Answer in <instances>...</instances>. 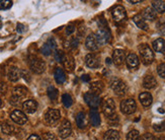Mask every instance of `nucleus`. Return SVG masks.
<instances>
[{"label":"nucleus","mask_w":165,"mask_h":140,"mask_svg":"<svg viewBox=\"0 0 165 140\" xmlns=\"http://www.w3.org/2000/svg\"><path fill=\"white\" fill-rule=\"evenodd\" d=\"M139 53H140L141 59L144 64L149 65L154 60V53L151 48L146 44H142L139 47Z\"/></svg>","instance_id":"nucleus-1"},{"label":"nucleus","mask_w":165,"mask_h":140,"mask_svg":"<svg viewBox=\"0 0 165 140\" xmlns=\"http://www.w3.org/2000/svg\"><path fill=\"white\" fill-rule=\"evenodd\" d=\"M28 64L30 69H32L34 73L37 74H41L43 72L45 71L46 69V64L45 62L42 60V59L38 58V57H29V60H28Z\"/></svg>","instance_id":"nucleus-2"},{"label":"nucleus","mask_w":165,"mask_h":140,"mask_svg":"<svg viewBox=\"0 0 165 140\" xmlns=\"http://www.w3.org/2000/svg\"><path fill=\"white\" fill-rule=\"evenodd\" d=\"M110 86L111 87V90L118 96H124L126 91H127V86L120 78H116V77L111 78V80L110 81Z\"/></svg>","instance_id":"nucleus-3"},{"label":"nucleus","mask_w":165,"mask_h":140,"mask_svg":"<svg viewBox=\"0 0 165 140\" xmlns=\"http://www.w3.org/2000/svg\"><path fill=\"white\" fill-rule=\"evenodd\" d=\"M137 109L136 101L133 99H127L121 103V111L126 115H131V114L135 113Z\"/></svg>","instance_id":"nucleus-4"},{"label":"nucleus","mask_w":165,"mask_h":140,"mask_svg":"<svg viewBox=\"0 0 165 140\" xmlns=\"http://www.w3.org/2000/svg\"><path fill=\"white\" fill-rule=\"evenodd\" d=\"M61 114L57 109H49L45 114V120L49 125H55L60 120Z\"/></svg>","instance_id":"nucleus-5"},{"label":"nucleus","mask_w":165,"mask_h":140,"mask_svg":"<svg viewBox=\"0 0 165 140\" xmlns=\"http://www.w3.org/2000/svg\"><path fill=\"white\" fill-rule=\"evenodd\" d=\"M95 38H96V41L99 45H105L111 39V33L108 32V29L101 28L95 34Z\"/></svg>","instance_id":"nucleus-6"},{"label":"nucleus","mask_w":165,"mask_h":140,"mask_svg":"<svg viewBox=\"0 0 165 140\" xmlns=\"http://www.w3.org/2000/svg\"><path fill=\"white\" fill-rule=\"evenodd\" d=\"M10 118H11L12 121H13L14 123H16V124H18V125H23L28 122L27 115H25L23 112L19 111V110H14L13 112H11Z\"/></svg>","instance_id":"nucleus-7"},{"label":"nucleus","mask_w":165,"mask_h":140,"mask_svg":"<svg viewBox=\"0 0 165 140\" xmlns=\"http://www.w3.org/2000/svg\"><path fill=\"white\" fill-rule=\"evenodd\" d=\"M58 132H59V136L62 139H65V138H67V137L70 136V134L72 132V128H71L70 122L67 121V120H64L62 122V124H61L60 127H59Z\"/></svg>","instance_id":"nucleus-8"},{"label":"nucleus","mask_w":165,"mask_h":140,"mask_svg":"<svg viewBox=\"0 0 165 140\" xmlns=\"http://www.w3.org/2000/svg\"><path fill=\"white\" fill-rule=\"evenodd\" d=\"M84 100H85L86 103H87V105L89 106V107H91L92 109L97 108L99 106V104H101V99H99V96L97 95H95V93H92L91 91L85 93Z\"/></svg>","instance_id":"nucleus-9"},{"label":"nucleus","mask_w":165,"mask_h":140,"mask_svg":"<svg viewBox=\"0 0 165 140\" xmlns=\"http://www.w3.org/2000/svg\"><path fill=\"white\" fill-rule=\"evenodd\" d=\"M111 14L116 23H121L126 18V10L121 5H116L112 8Z\"/></svg>","instance_id":"nucleus-10"},{"label":"nucleus","mask_w":165,"mask_h":140,"mask_svg":"<svg viewBox=\"0 0 165 140\" xmlns=\"http://www.w3.org/2000/svg\"><path fill=\"white\" fill-rule=\"evenodd\" d=\"M102 111L106 114V116L111 117L112 115H115V111H116V104L112 99H107L103 101L102 105Z\"/></svg>","instance_id":"nucleus-11"},{"label":"nucleus","mask_w":165,"mask_h":140,"mask_svg":"<svg viewBox=\"0 0 165 140\" xmlns=\"http://www.w3.org/2000/svg\"><path fill=\"white\" fill-rule=\"evenodd\" d=\"M126 59V54L124 50L121 49H116L114 51V54H112V61L116 65H121L124 63Z\"/></svg>","instance_id":"nucleus-12"},{"label":"nucleus","mask_w":165,"mask_h":140,"mask_svg":"<svg viewBox=\"0 0 165 140\" xmlns=\"http://www.w3.org/2000/svg\"><path fill=\"white\" fill-rule=\"evenodd\" d=\"M56 48V42L54 39H49V41L43 45V47L41 48V52L46 55V56H49V55L52 53V51Z\"/></svg>","instance_id":"nucleus-13"},{"label":"nucleus","mask_w":165,"mask_h":140,"mask_svg":"<svg viewBox=\"0 0 165 140\" xmlns=\"http://www.w3.org/2000/svg\"><path fill=\"white\" fill-rule=\"evenodd\" d=\"M7 77L12 82H15L20 77V70L16 66H11L7 71Z\"/></svg>","instance_id":"nucleus-14"},{"label":"nucleus","mask_w":165,"mask_h":140,"mask_svg":"<svg viewBox=\"0 0 165 140\" xmlns=\"http://www.w3.org/2000/svg\"><path fill=\"white\" fill-rule=\"evenodd\" d=\"M23 108L27 113L34 114L38 109V104H37V101L34 100H28L23 104Z\"/></svg>","instance_id":"nucleus-15"},{"label":"nucleus","mask_w":165,"mask_h":140,"mask_svg":"<svg viewBox=\"0 0 165 140\" xmlns=\"http://www.w3.org/2000/svg\"><path fill=\"white\" fill-rule=\"evenodd\" d=\"M85 47L90 51H96L98 49V43L96 41V38L93 35H90L86 38L85 40Z\"/></svg>","instance_id":"nucleus-16"},{"label":"nucleus","mask_w":165,"mask_h":140,"mask_svg":"<svg viewBox=\"0 0 165 140\" xmlns=\"http://www.w3.org/2000/svg\"><path fill=\"white\" fill-rule=\"evenodd\" d=\"M62 63H63V65L65 67V69H66L67 71H69V72L73 71L75 68L74 59H73V57L71 56V55H65Z\"/></svg>","instance_id":"nucleus-17"},{"label":"nucleus","mask_w":165,"mask_h":140,"mask_svg":"<svg viewBox=\"0 0 165 140\" xmlns=\"http://www.w3.org/2000/svg\"><path fill=\"white\" fill-rule=\"evenodd\" d=\"M126 62H127L128 67L131 69H136L139 66V58L137 55L134 53H131L128 55L127 59H126Z\"/></svg>","instance_id":"nucleus-18"},{"label":"nucleus","mask_w":165,"mask_h":140,"mask_svg":"<svg viewBox=\"0 0 165 140\" xmlns=\"http://www.w3.org/2000/svg\"><path fill=\"white\" fill-rule=\"evenodd\" d=\"M85 63L89 68H96L99 65V62H98V59L97 57L95 56L93 54H87L85 57Z\"/></svg>","instance_id":"nucleus-19"},{"label":"nucleus","mask_w":165,"mask_h":140,"mask_svg":"<svg viewBox=\"0 0 165 140\" xmlns=\"http://www.w3.org/2000/svg\"><path fill=\"white\" fill-rule=\"evenodd\" d=\"M156 84H157V81H156V79L154 76L152 75H147L143 79V86L147 90H151V88H154L156 86Z\"/></svg>","instance_id":"nucleus-20"},{"label":"nucleus","mask_w":165,"mask_h":140,"mask_svg":"<svg viewBox=\"0 0 165 140\" xmlns=\"http://www.w3.org/2000/svg\"><path fill=\"white\" fill-rule=\"evenodd\" d=\"M89 119H90V123L93 126L97 127V126L101 125V117H99V114H98L96 109H91L90 110Z\"/></svg>","instance_id":"nucleus-21"},{"label":"nucleus","mask_w":165,"mask_h":140,"mask_svg":"<svg viewBox=\"0 0 165 140\" xmlns=\"http://www.w3.org/2000/svg\"><path fill=\"white\" fill-rule=\"evenodd\" d=\"M134 23L137 24L138 28H140L141 29H144V31H147L148 29V24L146 23L144 18L142 16V14H136L133 18Z\"/></svg>","instance_id":"nucleus-22"},{"label":"nucleus","mask_w":165,"mask_h":140,"mask_svg":"<svg viewBox=\"0 0 165 140\" xmlns=\"http://www.w3.org/2000/svg\"><path fill=\"white\" fill-rule=\"evenodd\" d=\"M87 118H86L85 116V114L83 112H80V113H78L77 114V116H76V124L77 126L79 127V128L81 129H83L85 128L86 126H87Z\"/></svg>","instance_id":"nucleus-23"},{"label":"nucleus","mask_w":165,"mask_h":140,"mask_svg":"<svg viewBox=\"0 0 165 140\" xmlns=\"http://www.w3.org/2000/svg\"><path fill=\"white\" fill-rule=\"evenodd\" d=\"M142 16L144 18V19L154 20V19H156V18H157V14H156V11L152 7H146L144 11H143Z\"/></svg>","instance_id":"nucleus-24"},{"label":"nucleus","mask_w":165,"mask_h":140,"mask_svg":"<svg viewBox=\"0 0 165 140\" xmlns=\"http://www.w3.org/2000/svg\"><path fill=\"white\" fill-rule=\"evenodd\" d=\"M139 100H140L141 104L144 106V107H149V106L152 104V96L149 92H142L140 96H139Z\"/></svg>","instance_id":"nucleus-25"},{"label":"nucleus","mask_w":165,"mask_h":140,"mask_svg":"<svg viewBox=\"0 0 165 140\" xmlns=\"http://www.w3.org/2000/svg\"><path fill=\"white\" fill-rule=\"evenodd\" d=\"M54 76L56 82L59 84H62L66 81V74H65V72L62 68H56L54 72Z\"/></svg>","instance_id":"nucleus-26"},{"label":"nucleus","mask_w":165,"mask_h":140,"mask_svg":"<svg viewBox=\"0 0 165 140\" xmlns=\"http://www.w3.org/2000/svg\"><path fill=\"white\" fill-rule=\"evenodd\" d=\"M152 46H153V49L156 52L162 53L165 51V40L159 38V39L155 40L153 43H152Z\"/></svg>","instance_id":"nucleus-27"},{"label":"nucleus","mask_w":165,"mask_h":140,"mask_svg":"<svg viewBox=\"0 0 165 140\" xmlns=\"http://www.w3.org/2000/svg\"><path fill=\"white\" fill-rule=\"evenodd\" d=\"M103 90V83L101 81H95L90 84V91L92 93H95V95H99Z\"/></svg>","instance_id":"nucleus-28"},{"label":"nucleus","mask_w":165,"mask_h":140,"mask_svg":"<svg viewBox=\"0 0 165 140\" xmlns=\"http://www.w3.org/2000/svg\"><path fill=\"white\" fill-rule=\"evenodd\" d=\"M27 93H28V90L23 86L14 87L13 91H12V96H18V97H20V99H23V97L27 96Z\"/></svg>","instance_id":"nucleus-29"},{"label":"nucleus","mask_w":165,"mask_h":140,"mask_svg":"<svg viewBox=\"0 0 165 140\" xmlns=\"http://www.w3.org/2000/svg\"><path fill=\"white\" fill-rule=\"evenodd\" d=\"M1 130L4 134H12L14 132V126L9 122H3L1 124Z\"/></svg>","instance_id":"nucleus-30"},{"label":"nucleus","mask_w":165,"mask_h":140,"mask_svg":"<svg viewBox=\"0 0 165 140\" xmlns=\"http://www.w3.org/2000/svg\"><path fill=\"white\" fill-rule=\"evenodd\" d=\"M152 8L158 13H163L165 11V3L163 1H153L152 2Z\"/></svg>","instance_id":"nucleus-31"},{"label":"nucleus","mask_w":165,"mask_h":140,"mask_svg":"<svg viewBox=\"0 0 165 140\" xmlns=\"http://www.w3.org/2000/svg\"><path fill=\"white\" fill-rule=\"evenodd\" d=\"M105 140H120V134L116 130H108L105 134Z\"/></svg>","instance_id":"nucleus-32"},{"label":"nucleus","mask_w":165,"mask_h":140,"mask_svg":"<svg viewBox=\"0 0 165 140\" xmlns=\"http://www.w3.org/2000/svg\"><path fill=\"white\" fill-rule=\"evenodd\" d=\"M62 103L66 108L71 107L72 104H73V100H72V96L68 93H64L62 96Z\"/></svg>","instance_id":"nucleus-33"},{"label":"nucleus","mask_w":165,"mask_h":140,"mask_svg":"<svg viewBox=\"0 0 165 140\" xmlns=\"http://www.w3.org/2000/svg\"><path fill=\"white\" fill-rule=\"evenodd\" d=\"M47 93H48V96H49L52 101H54L57 99V96H58V90L54 86H49V88H48V91H47Z\"/></svg>","instance_id":"nucleus-34"},{"label":"nucleus","mask_w":165,"mask_h":140,"mask_svg":"<svg viewBox=\"0 0 165 140\" xmlns=\"http://www.w3.org/2000/svg\"><path fill=\"white\" fill-rule=\"evenodd\" d=\"M127 140H141L140 133L137 130H131L127 135Z\"/></svg>","instance_id":"nucleus-35"},{"label":"nucleus","mask_w":165,"mask_h":140,"mask_svg":"<svg viewBox=\"0 0 165 140\" xmlns=\"http://www.w3.org/2000/svg\"><path fill=\"white\" fill-rule=\"evenodd\" d=\"M11 6H12V1H9V0H1L0 1V10L9 9Z\"/></svg>","instance_id":"nucleus-36"},{"label":"nucleus","mask_w":165,"mask_h":140,"mask_svg":"<svg viewBox=\"0 0 165 140\" xmlns=\"http://www.w3.org/2000/svg\"><path fill=\"white\" fill-rule=\"evenodd\" d=\"M54 57L55 59L57 60L58 62H62L63 61V59L65 57V55L63 53V51H61V50H56L55 52H54Z\"/></svg>","instance_id":"nucleus-37"},{"label":"nucleus","mask_w":165,"mask_h":140,"mask_svg":"<svg viewBox=\"0 0 165 140\" xmlns=\"http://www.w3.org/2000/svg\"><path fill=\"white\" fill-rule=\"evenodd\" d=\"M157 72L159 76H161L162 78H165V63H161L157 67Z\"/></svg>","instance_id":"nucleus-38"},{"label":"nucleus","mask_w":165,"mask_h":140,"mask_svg":"<svg viewBox=\"0 0 165 140\" xmlns=\"http://www.w3.org/2000/svg\"><path fill=\"white\" fill-rule=\"evenodd\" d=\"M153 129L156 132H163L165 130V123L162 122V123H159V124H155L153 126Z\"/></svg>","instance_id":"nucleus-39"},{"label":"nucleus","mask_w":165,"mask_h":140,"mask_svg":"<svg viewBox=\"0 0 165 140\" xmlns=\"http://www.w3.org/2000/svg\"><path fill=\"white\" fill-rule=\"evenodd\" d=\"M20 76L25 80V81H28V82L30 81V75L28 70H25V69L20 70Z\"/></svg>","instance_id":"nucleus-40"},{"label":"nucleus","mask_w":165,"mask_h":140,"mask_svg":"<svg viewBox=\"0 0 165 140\" xmlns=\"http://www.w3.org/2000/svg\"><path fill=\"white\" fill-rule=\"evenodd\" d=\"M21 100H23V99H20V97H18V96H12L10 97V104L13 105V106H18L21 103Z\"/></svg>","instance_id":"nucleus-41"},{"label":"nucleus","mask_w":165,"mask_h":140,"mask_svg":"<svg viewBox=\"0 0 165 140\" xmlns=\"http://www.w3.org/2000/svg\"><path fill=\"white\" fill-rule=\"evenodd\" d=\"M108 123L111 125H118L119 123V118L116 115H112L111 117H108Z\"/></svg>","instance_id":"nucleus-42"},{"label":"nucleus","mask_w":165,"mask_h":140,"mask_svg":"<svg viewBox=\"0 0 165 140\" xmlns=\"http://www.w3.org/2000/svg\"><path fill=\"white\" fill-rule=\"evenodd\" d=\"M44 140H58V139H57V137H56L53 133L47 132V133L44 135Z\"/></svg>","instance_id":"nucleus-43"},{"label":"nucleus","mask_w":165,"mask_h":140,"mask_svg":"<svg viewBox=\"0 0 165 140\" xmlns=\"http://www.w3.org/2000/svg\"><path fill=\"white\" fill-rule=\"evenodd\" d=\"M141 140H156V138L150 133H146L141 137Z\"/></svg>","instance_id":"nucleus-44"},{"label":"nucleus","mask_w":165,"mask_h":140,"mask_svg":"<svg viewBox=\"0 0 165 140\" xmlns=\"http://www.w3.org/2000/svg\"><path fill=\"white\" fill-rule=\"evenodd\" d=\"M78 44H79V41H78L76 38H72L70 40V47H72V48H76Z\"/></svg>","instance_id":"nucleus-45"},{"label":"nucleus","mask_w":165,"mask_h":140,"mask_svg":"<svg viewBox=\"0 0 165 140\" xmlns=\"http://www.w3.org/2000/svg\"><path fill=\"white\" fill-rule=\"evenodd\" d=\"M6 91V86H5V83L2 82L1 80H0V95L1 93H4Z\"/></svg>","instance_id":"nucleus-46"},{"label":"nucleus","mask_w":165,"mask_h":140,"mask_svg":"<svg viewBox=\"0 0 165 140\" xmlns=\"http://www.w3.org/2000/svg\"><path fill=\"white\" fill-rule=\"evenodd\" d=\"M75 31V28L73 25H68L67 29H66V34L67 35H71V34Z\"/></svg>","instance_id":"nucleus-47"},{"label":"nucleus","mask_w":165,"mask_h":140,"mask_svg":"<svg viewBox=\"0 0 165 140\" xmlns=\"http://www.w3.org/2000/svg\"><path fill=\"white\" fill-rule=\"evenodd\" d=\"M17 32H18L19 34L21 33H23L25 31V29H24V25L23 24H21V23H17Z\"/></svg>","instance_id":"nucleus-48"},{"label":"nucleus","mask_w":165,"mask_h":140,"mask_svg":"<svg viewBox=\"0 0 165 140\" xmlns=\"http://www.w3.org/2000/svg\"><path fill=\"white\" fill-rule=\"evenodd\" d=\"M28 140H42L41 139V137L39 136V135H37V134H32L28 138Z\"/></svg>","instance_id":"nucleus-49"},{"label":"nucleus","mask_w":165,"mask_h":140,"mask_svg":"<svg viewBox=\"0 0 165 140\" xmlns=\"http://www.w3.org/2000/svg\"><path fill=\"white\" fill-rule=\"evenodd\" d=\"M159 32L162 34V35H165V23H161L159 25Z\"/></svg>","instance_id":"nucleus-50"},{"label":"nucleus","mask_w":165,"mask_h":140,"mask_svg":"<svg viewBox=\"0 0 165 140\" xmlns=\"http://www.w3.org/2000/svg\"><path fill=\"white\" fill-rule=\"evenodd\" d=\"M89 79H90L89 75H83L82 76V80H83V81H89Z\"/></svg>","instance_id":"nucleus-51"},{"label":"nucleus","mask_w":165,"mask_h":140,"mask_svg":"<svg viewBox=\"0 0 165 140\" xmlns=\"http://www.w3.org/2000/svg\"><path fill=\"white\" fill-rule=\"evenodd\" d=\"M131 3H133V4H135V3H139V2H141V0H138V1H133V0H131V1H130Z\"/></svg>","instance_id":"nucleus-52"},{"label":"nucleus","mask_w":165,"mask_h":140,"mask_svg":"<svg viewBox=\"0 0 165 140\" xmlns=\"http://www.w3.org/2000/svg\"><path fill=\"white\" fill-rule=\"evenodd\" d=\"M2 101H1V99H0V109H1V107H2Z\"/></svg>","instance_id":"nucleus-53"},{"label":"nucleus","mask_w":165,"mask_h":140,"mask_svg":"<svg viewBox=\"0 0 165 140\" xmlns=\"http://www.w3.org/2000/svg\"><path fill=\"white\" fill-rule=\"evenodd\" d=\"M0 28H1V20H0Z\"/></svg>","instance_id":"nucleus-54"},{"label":"nucleus","mask_w":165,"mask_h":140,"mask_svg":"<svg viewBox=\"0 0 165 140\" xmlns=\"http://www.w3.org/2000/svg\"><path fill=\"white\" fill-rule=\"evenodd\" d=\"M0 140H3V139H2V138H0Z\"/></svg>","instance_id":"nucleus-55"}]
</instances>
